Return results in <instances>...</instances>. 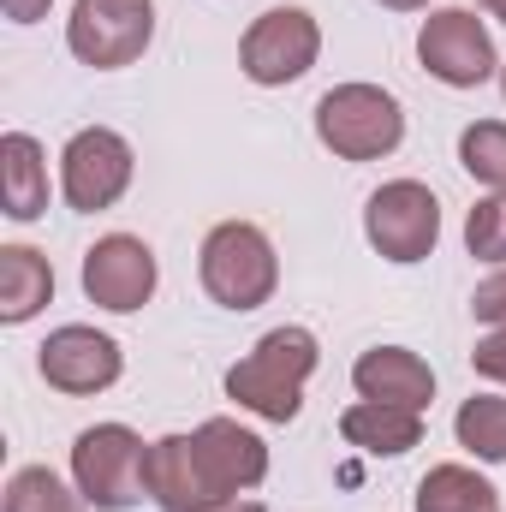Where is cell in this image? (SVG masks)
<instances>
[{"label":"cell","mask_w":506,"mask_h":512,"mask_svg":"<svg viewBox=\"0 0 506 512\" xmlns=\"http://www.w3.org/2000/svg\"><path fill=\"white\" fill-rule=\"evenodd\" d=\"M316 364H322V346L310 328H298V322L268 328L251 346V358H239L227 370V399H239L262 423H292L304 411V382L316 376Z\"/></svg>","instance_id":"1"},{"label":"cell","mask_w":506,"mask_h":512,"mask_svg":"<svg viewBox=\"0 0 506 512\" xmlns=\"http://www.w3.org/2000/svg\"><path fill=\"white\" fill-rule=\"evenodd\" d=\"M197 274H203V292L221 304V310H262L280 286V256L268 245V233L251 221H221L203 251H197Z\"/></svg>","instance_id":"2"},{"label":"cell","mask_w":506,"mask_h":512,"mask_svg":"<svg viewBox=\"0 0 506 512\" xmlns=\"http://www.w3.org/2000/svg\"><path fill=\"white\" fill-rule=\"evenodd\" d=\"M72 489L96 512H126L149 495V447L131 423H90L72 441Z\"/></svg>","instance_id":"3"},{"label":"cell","mask_w":506,"mask_h":512,"mask_svg":"<svg viewBox=\"0 0 506 512\" xmlns=\"http://www.w3.org/2000/svg\"><path fill=\"white\" fill-rule=\"evenodd\" d=\"M316 137L340 161H381L405 143V108L381 84H334L316 102Z\"/></svg>","instance_id":"4"},{"label":"cell","mask_w":506,"mask_h":512,"mask_svg":"<svg viewBox=\"0 0 506 512\" xmlns=\"http://www.w3.org/2000/svg\"><path fill=\"white\" fill-rule=\"evenodd\" d=\"M149 42H155V0H72V18H66L72 60L96 72H120L143 60Z\"/></svg>","instance_id":"5"},{"label":"cell","mask_w":506,"mask_h":512,"mask_svg":"<svg viewBox=\"0 0 506 512\" xmlns=\"http://www.w3.org/2000/svg\"><path fill=\"white\" fill-rule=\"evenodd\" d=\"M137 155L114 126H84L72 131V143L60 149V197L78 215H102L131 191Z\"/></svg>","instance_id":"6"},{"label":"cell","mask_w":506,"mask_h":512,"mask_svg":"<svg viewBox=\"0 0 506 512\" xmlns=\"http://www.w3.org/2000/svg\"><path fill=\"white\" fill-rule=\"evenodd\" d=\"M364 239L376 245V256L411 268L435 251L441 239V203L423 179H387L381 191H370L364 203Z\"/></svg>","instance_id":"7"},{"label":"cell","mask_w":506,"mask_h":512,"mask_svg":"<svg viewBox=\"0 0 506 512\" xmlns=\"http://www.w3.org/2000/svg\"><path fill=\"white\" fill-rule=\"evenodd\" d=\"M417 60H423V72L441 78L447 90H477V84H489V78L501 72L495 36H489V24H483L471 6H441V12H429L423 30H417Z\"/></svg>","instance_id":"8"},{"label":"cell","mask_w":506,"mask_h":512,"mask_svg":"<svg viewBox=\"0 0 506 512\" xmlns=\"http://www.w3.org/2000/svg\"><path fill=\"white\" fill-rule=\"evenodd\" d=\"M322 54V24L304 12V6H268L245 30L239 42V66L245 78L262 90H280V84H298Z\"/></svg>","instance_id":"9"},{"label":"cell","mask_w":506,"mask_h":512,"mask_svg":"<svg viewBox=\"0 0 506 512\" xmlns=\"http://www.w3.org/2000/svg\"><path fill=\"white\" fill-rule=\"evenodd\" d=\"M36 370H42L48 387L84 399V393H108V387L120 382L126 358H120V340H114V334H96V328H84V322H66V328H54V334L36 346Z\"/></svg>","instance_id":"10"},{"label":"cell","mask_w":506,"mask_h":512,"mask_svg":"<svg viewBox=\"0 0 506 512\" xmlns=\"http://www.w3.org/2000/svg\"><path fill=\"white\" fill-rule=\"evenodd\" d=\"M155 280H161L155 251L143 239H131V233H108V239H96L84 251V298L114 310V316L143 310L155 298Z\"/></svg>","instance_id":"11"},{"label":"cell","mask_w":506,"mask_h":512,"mask_svg":"<svg viewBox=\"0 0 506 512\" xmlns=\"http://www.w3.org/2000/svg\"><path fill=\"white\" fill-rule=\"evenodd\" d=\"M191 441H197L203 477L215 483V495H221L227 507H233L239 495H251L256 483L268 477V447H262V435H251V429L233 423V417H209V423H197Z\"/></svg>","instance_id":"12"},{"label":"cell","mask_w":506,"mask_h":512,"mask_svg":"<svg viewBox=\"0 0 506 512\" xmlns=\"http://www.w3.org/2000/svg\"><path fill=\"white\" fill-rule=\"evenodd\" d=\"M149 501L161 512H221L227 501L203 477L197 441L191 435H161L149 441Z\"/></svg>","instance_id":"13"},{"label":"cell","mask_w":506,"mask_h":512,"mask_svg":"<svg viewBox=\"0 0 506 512\" xmlns=\"http://www.w3.org/2000/svg\"><path fill=\"white\" fill-rule=\"evenodd\" d=\"M352 387L358 399H376V405H405V411H429L435 399V370L405 352V346H370L358 364H352Z\"/></svg>","instance_id":"14"},{"label":"cell","mask_w":506,"mask_h":512,"mask_svg":"<svg viewBox=\"0 0 506 512\" xmlns=\"http://www.w3.org/2000/svg\"><path fill=\"white\" fill-rule=\"evenodd\" d=\"M0 203L6 221H36L48 209V155L30 131L0 137Z\"/></svg>","instance_id":"15"},{"label":"cell","mask_w":506,"mask_h":512,"mask_svg":"<svg viewBox=\"0 0 506 512\" xmlns=\"http://www.w3.org/2000/svg\"><path fill=\"white\" fill-rule=\"evenodd\" d=\"M340 435L358 447V453H376V459H399L423 441V411H405V405H376V399H358L346 405L340 417Z\"/></svg>","instance_id":"16"},{"label":"cell","mask_w":506,"mask_h":512,"mask_svg":"<svg viewBox=\"0 0 506 512\" xmlns=\"http://www.w3.org/2000/svg\"><path fill=\"white\" fill-rule=\"evenodd\" d=\"M54 298V268L30 245H0V322L18 328Z\"/></svg>","instance_id":"17"},{"label":"cell","mask_w":506,"mask_h":512,"mask_svg":"<svg viewBox=\"0 0 506 512\" xmlns=\"http://www.w3.org/2000/svg\"><path fill=\"white\" fill-rule=\"evenodd\" d=\"M417 512H495V489L471 465H435L417 483Z\"/></svg>","instance_id":"18"},{"label":"cell","mask_w":506,"mask_h":512,"mask_svg":"<svg viewBox=\"0 0 506 512\" xmlns=\"http://www.w3.org/2000/svg\"><path fill=\"white\" fill-rule=\"evenodd\" d=\"M453 435H459V447L477 453L483 465H506V399H495V393L465 399L459 417H453Z\"/></svg>","instance_id":"19"},{"label":"cell","mask_w":506,"mask_h":512,"mask_svg":"<svg viewBox=\"0 0 506 512\" xmlns=\"http://www.w3.org/2000/svg\"><path fill=\"white\" fill-rule=\"evenodd\" d=\"M90 501L78 495V489H66L48 465H24V471H12V483H6V495H0V512H84Z\"/></svg>","instance_id":"20"},{"label":"cell","mask_w":506,"mask_h":512,"mask_svg":"<svg viewBox=\"0 0 506 512\" xmlns=\"http://www.w3.org/2000/svg\"><path fill=\"white\" fill-rule=\"evenodd\" d=\"M459 167L477 185L506 191V120H477V126L459 131Z\"/></svg>","instance_id":"21"},{"label":"cell","mask_w":506,"mask_h":512,"mask_svg":"<svg viewBox=\"0 0 506 512\" xmlns=\"http://www.w3.org/2000/svg\"><path fill=\"white\" fill-rule=\"evenodd\" d=\"M465 251L477 256V262H501L506 268V191H489L465 215Z\"/></svg>","instance_id":"22"},{"label":"cell","mask_w":506,"mask_h":512,"mask_svg":"<svg viewBox=\"0 0 506 512\" xmlns=\"http://www.w3.org/2000/svg\"><path fill=\"white\" fill-rule=\"evenodd\" d=\"M471 316L489 322V328H506V268L501 274H489V280L471 292Z\"/></svg>","instance_id":"23"},{"label":"cell","mask_w":506,"mask_h":512,"mask_svg":"<svg viewBox=\"0 0 506 512\" xmlns=\"http://www.w3.org/2000/svg\"><path fill=\"white\" fill-rule=\"evenodd\" d=\"M471 370H477V376H489V382H506V328H495V334H483V340H477Z\"/></svg>","instance_id":"24"},{"label":"cell","mask_w":506,"mask_h":512,"mask_svg":"<svg viewBox=\"0 0 506 512\" xmlns=\"http://www.w3.org/2000/svg\"><path fill=\"white\" fill-rule=\"evenodd\" d=\"M0 6H6V18H12V24H36V18H48V6H54V0H0Z\"/></svg>","instance_id":"25"},{"label":"cell","mask_w":506,"mask_h":512,"mask_svg":"<svg viewBox=\"0 0 506 512\" xmlns=\"http://www.w3.org/2000/svg\"><path fill=\"white\" fill-rule=\"evenodd\" d=\"M381 6H387V12H423L429 0H381Z\"/></svg>","instance_id":"26"},{"label":"cell","mask_w":506,"mask_h":512,"mask_svg":"<svg viewBox=\"0 0 506 512\" xmlns=\"http://www.w3.org/2000/svg\"><path fill=\"white\" fill-rule=\"evenodd\" d=\"M477 6H483L489 18H501V24H506V0H477Z\"/></svg>","instance_id":"27"},{"label":"cell","mask_w":506,"mask_h":512,"mask_svg":"<svg viewBox=\"0 0 506 512\" xmlns=\"http://www.w3.org/2000/svg\"><path fill=\"white\" fill-rule=\"evenodd\" d=\"M221 512H262L256 501H233V507H221Z\"/></svg>","instance_id":"28"},{"label":"cell","mask_w":506,"mask_h":512,"mask_svg":"<svg viewBox=\"0 0 506 512\" xmlns=\"http://www.w3.org/2000/svg\"><path fill=\"white\" fill-rule=\"evenodd\" d=\"M501 96H506V66H501Z\"/></svg>","instance_id":"29"}]
</instances>
